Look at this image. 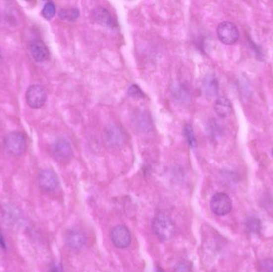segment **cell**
<instances>
[{"label":"cell","mask_w":273,"mask_h":272,"mask_svg":"<svg viewBox=\"0 0 273 272\" xmlns=\"http://www.w3.org/2000/svg\"><path fill=\"white\" fill-rule=\"evenodd\" d=\"M261 268L262 272H273V259L264 260L263 262L261 263Z\"/></svg>","instance_id":"ac0fdd59"},{"label":"cell","mask_w":273,"mask_h":272,"mask_svg":"<svg viewBox=\"0 0 273 272\" xmlns=\"http://www.w3.org/2000/svg\"><path fill=\"white\" fill-rule=\"evenodd\" d=\"M105 138L109 146L121 147L125 142V133L117 125H111L106 129Z\"/></svg>","instance_id":"8fae6325"},{"label":"cell","mask_w":273,"mask_h":272,"mask_svg":"<svg viewBox=\"0 0 273 272\" xmlns=\"http://www.w3.org/2000/svg\"><path fill=\"white\" fill-rule=\"evenodd\" d=\"M218 38L226 45L234 44L239 39V31L236 25L230 22H223L217 30Z\"/></svg>","instance_id":"5b68a950"},{"label":"cell","mask_w":273,"mask_h":272,"mask_svg":"<svg viewBox=\"0 0 273 272\" xmlns=\"http://www.w3.org/2000/svg\"><path fill=\"white\" fill-rule=\"evenodd\" d=\"M185 135L186 137L187 141H188L189 146H191L192 148L195 147L197 141H196L195 133H194L193 127L191 125H185Z\"/></svg>","instance_id":"2e32d148"},{"label":"cell","mask_w":273,"mask_h":272,"mask_svg":"<svg viewBox=\"0 0 273 272\" xmlns=\"http://www.w3.org/2000/svg\"><path fill=\"white\" fill-rule=\"evenodd\" d=\"M272 153H273V150H272Z\"/></svg>","instance_id":"603a6c76"},{"label":"cell","mask_w":273,"mask_h":272,"mask_svg":"<svg viewBox=\"0 0 273 272\" xmlns=\"http://www.w3.org/2000/svg\"><path fill=\"white\" fill-rule=\"evenodd\" d=\"M66 243L72 250L78 251L86 245V235L82 230L74 227L66 232Z\"/></svg>","instance_id":"30bf717a"},{"label":"cell","mask_w":273,"mask_h":272,"mask_svg":"<svg viewBox=\"0 0 273 272\" xmlns=\"http://www.w3.org/2000/svg\"><path fill=\"white\" fill-rule=\"evenodd\" d=\"M214 110L216 113L222 118L228 117L232 111L231 102L224 97L218 98L214 103Z\"/></svg>","instance_id":"7c38bea8"},{"label":"cell","mask_w":273,"mask_h":272,"mask_svg":"<svg viewBox=\"0 0 273 272\" xmlns=\"http://www.w3.org/2000/svg\"><path fill=\"white\" fill-rule=\"evenodd\" d=\"M48 94L45 89L40 85H32L27 89L26 101L29 107L33 109L41 108L46 103Z\"/></svg>","instance_id":"277c9868"},{"label":"cell","mask_w":273,"mask_h":272,"mask_svg":"<svg viewBox=\"0 0 273 272\" xmlns=\"http://www.w3.org/2000/svg\"><path fill=\"white\" fill-rule=\"evenodd\" d=\"M210 208L216 215H227L232 211V200L224 193H218L212 197Z\"/></svg>","instance_id":"3957f363"},{"label":"cell","mask_w":273,"mask_h":272,"mask_svg":"<svg viewBox=\"0 0 273 272\" xmlns=\"http://www.w3.org/2000/svg\"><path fill=\"white\" fill-rule=\"evenodd\" d=\"M59 272V268H58V267L56 266V265H52V267H51V268H50L49 272Z\"/></svg>","instance_id":"ffe728a7"},{"label":"cell","mask_w":273,"mask_h":272,"mask_svg":"<svg viewBox=\"0 0 273 272\" xmlns=\"http://www.w3.org/2000/svg\"><path fill=\"white\" fill-rule=\"evenodd\" d=\"M0 244H1V247L3 248H6V244H4V241H3V237L2 235L0 234Z\"/></svg>","instance_id":"44dd1931"},{"label":"cell","mask_w":273,"mask_h":272,"mask_svg":"<svg viewBox=\"0 0 273 272\" xmlns=\"http://www.w3.org/2000/svg\"><path fill=\"white\" fill-rule=\"evenodd\" d=\"M111 240L117 248H126L131 242V234L127 227L117 225L113 227L110 233Z\"/></svg>","instance_id":"ba28073f"},{"label":"cell","mask_w":273,"mask_h":272,"mask_svg":"<svg viewBox=\"0 0 273 272\" xmlns=\"http://www.w3.org/2000/svg\"><path fill=\"white\" fill-rule=\"evenodd\" d=\"M2 51H1V49H0V62L2 61Z\"/></svg>","instance_id":"7402d4cb"},{"label":"cell","mask_w":273,"mask_h":272,"mask_svg":"<svg viewBox=\"0 0 273 272\" xmlns=\"http://www.w3.org/2000/svg\"><path fill=\"white\" fill-rule=\"evenodd\" d=\"M93 20L103 27H110L113 19L107 9L97 8L92 13Z\"/></svg>","instance_id":"4fadbf2b"},{"label":"cell","mask_w":273,"mask_h":272,"mask_svg":"<svg viewBox=\"0 0 273 272\" xmlns=\"http://www.w3.org/2000/svg\"><path fill=\"white\" fill-rule=\"evenodd\" d=\"M154 235L162 241H167L175 233V224L169 216L165 213H158L152 222Z\"/></svg>","instance_id":"6da1fadb"},{"label":"cell","mask_w":273,"mask_h":272,"mask_svg":"<svg viewBox=\"0 0 273 272\" xmlns=\"http://www.w3.org/2000/svg\"><path fill=\"white\" fill-rule=\"evenodd\" d=\"M79 14V10L77 8H62L59 11V17L64 20L75 21Z\"/></svg>","instance_id":"5bb4252c"},{"label":"cell","mask_w":273,"mask_h":272,"mask_svg":"<svg viewBox=\"0 0 273 272\" xmlns=\"http://www.w3.org/2000/svg\"><path fill=\"white\" fill-rule=\"evenodd\" d=\"M52 154L59 162H67L73 157V149L69 141L64 138H58L52 144Z\"/></svg>","instance_id":"8992f818"},{"label":"cell","mask_w":273,"mask_h":272,"mask_svg":"<svg viewBox=\"0 0 273 272\" xmlns=\"http://www.w3.org/2000/svg\"><path fill=\"white\" fill-rule=\"evenodd\" d=\"M39 185L42 190L52 193L59 186V180L53 170L45 169L39 175Z\"/></svg>","instance_id":"52a82bcc"},{"label":"cell","mask_w":273,"mask_h":272,"mask_svg":"<svg viewBox=\"0 0 273 272\" xmlns=\"http://www.w3.org/2000/svg\"><path fill=\"white\" fill-rule=\"evenodd\" d=\"M29 49L31 57L36 62H44L49 58V49L41 39H35L31 42Z\"/></svg>","instance_id":"9c48e42d"},{"label":"cell","mask_w":273,"mask_h":272,"mask_svg":"<svg viewBox=\"0 0 273 272\" xmlns=\"http://www.w3.org/2000/svg\"><path fill=\"white\" fill-rule=\"evenodd\" d=\"M129 93L131 97L135 98V99H142L144 97V94L142 92L141 89L138 86H135V85H133L129 88Z\"/></svg>","instance_id":"d6986e66"},{"label":"cell","mask_w":273,"mask_h":272,"mask_svg":"<svg viewBox=\"0 0 273 272\" xmlns=\"http://www.w3.org/2000/svg\"><path fill=\"white\" fill-rule=\"evenodd\" d=\"M5 150L14 156H21L27 148V141L20 132L13 131L6 134L4 138Z\"/></svg>","instance_id":"7a4b0ae2"},{"label":"cell","mask_w":273,"mask_h":272,"mask_svg":"<svg viewBox=\"0 0 273 272\" xmlns=\"http://www.w3.org/2000/svg\"><path fill=\"white\" fill-rule=\"evenodd\" d=\"M246 227L253 233H257V232L260 231V228H261V223H260V221L256 217H250L247 220Z\"/></svg>","instance_id":"e0dca14e"},{"label":"cell","mask_w":273,"mask_h":272,"mask_svg":"<svg viewBox=\"0 0 273 272\" xmlns=\"http://www.w3.org/2000/svg\"><path fill=\"white\" fill-rule=\"evenodd\" d=\"M55 13L56 7L55 3L52 1L46 2L45 5L43 6V10H42V15L43 18L50 20L55 15Z\"/></svg>","instance_id":"9a60e30c"}]
</instances>
